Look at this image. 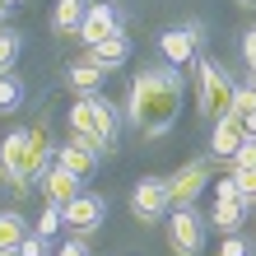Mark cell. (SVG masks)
<instances>
[{
    "instance_id": "5",
    "label": "cell",
    "mask_w": 256,
    "mask_h": 256,
    "mask_svg": "<svg viewBox=\"0 0 256 256\" xmlns=\"http://www.w3.org/2000/svg\"><path fill=\"white\" fill-rule=\"evenodd\" d=\"M168 242H172L177 256H200V247H205V224H200V214H196L191 205H177V214L168 219Z\"/></svg>"
},
{
    "instance_id": "22",
    "label": "cell",
    "mask_w": 256,
    "mask_h": 256,
    "mask_svg": "<svg viewBox=\"0 0 256 256\" xmlns=\"http://www.w3.org/2000/svg\"><path fill=\"white\" fill-rule=\"evenodd\" d=\"M233 163H238V168H256V135H247V140H242V149L233 154Z\"/></svg>"
},
{
    "instance_id": "20",
    "label": "cell",
    "mask_w": 256,
    "mask_h": 256,
    "mask_svg": "<svg viewBox=\"0 0 256 256\" xmlns=\"http://www.w3.org/2000/svg\"><path fill=\"white\" fill-rule=\"evenodd\" d=\"M14 56H19V33H10V28H0V74H10Z\"/></svg>"
},
{
    "instance_id": "21",
    "label": "cell",
    "mask_w": 256,
    "mask_h": 256,
    "mask_svg": "<svg viewBox=\"0 0 256 256\" xmlns=\"http://www.w3.org/2000/svg\"><path fill=\"white\" fill-rule=\"evenodd\" d=\"M61 224H66L61 205H52V200H47V210H42V219H38V233H42V238H52L56 228H61Z\"/></svg>"
},
{
    "instance_id": "30",
    "label": "cell",
    "mask_w": 256,
    "mask_h": 256,
    "mask_svg": "<svg viewBox=\"0 0 256 256\" xmlns=\"http://www.w3.org/2000/svg\"><path fill=\"white\" fill-rule=\"evenodd\" d=\"M238 5H256V0H238Z\"/></svg>"
},
{
    "instance_id": "9",
    "label": "cell",
    "mask_w": 256,
    "mask_h": 256,
    "mask_svg": "<svg viewBox=\"0 0 256 256\" xmlns=\"http://www.w3.org/2000/svg\"><path fill=\"white\" fill-rule=\"evenodd\" d=\"M80 38L88 42V47H98L102 38H116V10L108 5V0H98V5H88L84 24H80Z\"/></svg>"
},
{
    "instance_id": "27",
    "label": "cell",
    "mask_w": 256,
    "mask_h": 256,
    "mask_svg": "<svg viewBox=\"0 0 256 256\" xmlns=\"http://www.w3.org/2000/svg\"><path fill=\"white\" fill-rule=\"evenodd\" d=\"M242 56H247V66H256V28L242 38Z\"/></svg>"
},
{
    "instance_id": "18",
    "label": "cell",
    "mask_w": 256,
    "mask_h": 256,
    "mask_svg": "<svg viewBox=\"0 0 256 256\" xmlns=\"http://www.w3.org/2000/svg\"><path fill=\"white\" fill-rule=\"evenodd\" d=\"M102 66H94V61H80V66H70V88H80V94H94V88L102 84Z\"/></svg>"
},
{
    "instance_id": "6",
    "label": "cell",
    "mask_w": 256,
    "mask_h": 256,
    "mask_svg": "<svg viewBox=\"0 0 256 256\" xmlns=\"http://www.w3.org/2000/svg\"><path fill=\"white\" fill-rule=\"evenodd\" d=\"M168 205H172V200H168V182H163V177H140V182H135V191H130V210H135V219L154 224Z\"/></svg>"
},
{
    "instance_id": "3",
    "label": "cell",
    "mask_w": 256,
    "mask_h": 256,
    "mask_svg": "<svg viewBox=\"0 0 256 256\" xmlns=\"http://www.w3.org/2000/svg\"><path fill=\"white\" fill-rule=\"evenodd\" d=\"M70 130L80 140H88L98 154H112L116 149V112H112V102L98 98V94H84L80 102H70Z\"/></svg>"
},
{
    "instance_id": "1",
    "label": "cell",
    "mask_w": 256,
    "mask_h": 256,
    "mask_svg": "<svg viewBox=\"0 0 256 256\" xmlns=\"http://www.w3.org/2000/svg\"><path fill=\"white\" fill-rule=\"evenodd\" d=\"M182 112V74L177 70H144L130 88V122L144 135H163Z\"/></svg>"
},
{
    "instance_id": "24",
    "label": "cell",
    "mask_w": 256,
    "mask_h": 256,
    "mask_svg": "<svg viewBox=\"0 0 256 256\" xmlns=\"http://www.w3.org/2000/svg\"><path fill=\"white\" fill-rule=\"evenodd\" d=\"M19 256H47V238H42V233L24 238V242H19Z\"/></svg>"
},
{
    "instance_id": "13",
    "label": "cell",
    "mask_w": 256,
    "mask_h": 256,
    "mask_svg": "<svg viewBox=\"0 0 256 256\" xmlns=\"http://www.w3.org/2000/svg\"><path fill=\"white\" fill-rule=\"evenodd\" d=\"M42 191H47V200H52V205H70L74 196H80V177L56 163L52 172H42Z\"/></svg>"
},
{
    "instance_id": "26",
    "label": "cell",
    "mask_w": 256,
    "mask_h": 256,
    "mask_svg": "<svg viewBox=\"0 0 256 256\" xmlns=\"http://www.w3.org/2000/svg\"><path fill=\"white\" fill-rule=\"evenodd\" d=\"M228 196H242L238 191V177H224V182L214 186V200H228Z\"/></svg>"
},
{
    "instance_id": "17",
    "label": "cell",
    "mask_w": 256,
    "mask_h": 256,
    "mask_svg": "<svg viewBox=\"0 0 256 256\" xmlns=\"http://www.w3.org/2000/svg\"><path fill=\"white\" fill-rule=\"evenodd\" d=\"M24 238H28V228L19 214H0V256H14Z\"/></svg>"
},
{
    "instance_id": "31",
    "label": "cell",
    "mask_w": 256,
    "mask_h": 256,
    "mask_svg": "<svg viewBox=\"0 0 256 256\" xmlns=\"http://www.w3.org/2000/svg\"><path fill=\"white\" fill-rule=\"evenodd\" d=\"M252 88H256V70H252Z\"/></svg>"
},
{
    "instance_id": "25",
    "label": "cell",
    "mask_w": 256,
    "mask_h": 256,
    "mask_svg": "<svg viewBox=\"0 0 256 256\" xmlns=\"http://www.w3.org/2000/svg\"><path fill=\"white\" fill-rule=\"evenodd\" d=\"M247 252H252V247H247L238 233H228V238H224V247H219V256H247Z\"/></svg>"
},
{
    "instance_id": "29",
    "label": "cell",
    "mask_w": 256,
    "mask_h": 256,
    "mask_svg": "<svg viewBox=\"0 0 256 256\" xmlns=\"http://www.w3.org/2000/svg\"><path fill=\"white\" fill-rule=\"evenodd\" d=\"M5 10H10V0H0V24H5Z\"/></svg>"
},
{
    "instance_id": "7",
    "label": "cell",
    "mask_w": 256,
    "mask_h": 256,
    "mask_svg": "<svg viewBox=\"0 0 256 256\" xmlns=\"http://www.w3.org/2000/svg\"><path fill=\"white\" fill-rule=\"evenodd\" d=\"M210 186V168L205 163H186V168H177L168 177V200L172 205H196V196Z\"/></svg>"
},
{
    "instance_id": "28",
    "label": "cell",
    "mask_w": 256,
    "mask_h": 256,
    "mask_svg": "<svg viewBox=\"0 0 256 256\" xmlns=\"http://www.w3.org/2000/svg\"><path fill=\"white\" fill-rule=\"evenodd\" d=\"M61 256H88V252H84V242H66V247H61Z\"/></svg>"
},
{
    "instance_id": "11",
    "label": "cell",
    "mask_w": 256,
    "mask_h": 256,
    "mask_svg": "<svg viewBox=\"0 0 256 256\" xmlns=\"http://www.w3.org/2000/svg\"><path fill=\"white\" fill-rule=\"evenodd\" d=\"M158 52L168 66H191L196 61V28H168L158 38Z\"/></svg>"
},
{
    "instance_id": "16",
    "label": "cell",
    "mask_w": 256,
    "mask_h": 256,
    "mask_svg": "<svg viewBox=\"0 0 256 256\" xmlns=\"http://www.w3.org/2000/svg\"><path fill=\"white\" fill-rule=\"evenodd\" d=\"M247 210H252L247 196H228V200H214V224H219L224 233H238V228H242V219H247Z\"/></svg>"
},
{
    "instance_id": "8",
    "label": "cell",
    "mask_w": 256,
    "mask_h": 256,
    "mask_svg": "<svg viewBox=\"0 0 256 256\" xmlns=\"http://www.w3.org/2000/svg\"><path fill=\"white\" fill-rule=\"evenodd\" d=\"M61 214H66V224H70L74 233H94L98 224H102V214H108V205H102V196L80 191L70 205H61Z\"/></svg>"
},
{
    "instance_id": "10",
    "label": "cell",
    "mask_w": 256,
    "mask_h": 256,
    "mask_svg": "<svg viewBox=\"0 0 256 256\" xmlns=\"http://www.w3.org/2000/svg\"><path fill=\"white\" fill-rule=\"evenodd\" d=\"M56 163H61V168H70L80 182H88V177L98 172V149L88 144V140H80V135H74V140L61 149V158H56Z\"/></svg>"
},
{
    "instance_id": "4",
    "label": "cell",
    "mask_w": 256,
    "mask_h": 256,
    "mask_svg": "<svg viewBox=\"0 0 256 256\" xmlns=\"http://www.w3.org/2000/svg\"><path fill=\"white\" fill-rule=\"evenodd\" d=\"M196 80H200V112H205V116H214V122H219V116L233 112L238 84H233L214 61H200V74H196Z\"/></svg>"
},
{
    "instance_id": "15",
    "label": "cell",
    "mask_w": 256,
    "mask_h": 256,
    "mask_svg": "<svg viewBox=\"0 0 256 256\" xmlns=\"http://www.w3.org/2000/svg\"><path fill=\"white\" fill-rule=\"evenodd\" d=\"M126 56H130V42H126L122 33H116V38H102L98 47H88V61H94V66H102V70H116V66L126 61Z\"/></svg>"
},
{
    "instance_id": "23",
    "label": "cell",
    "mask_w": 256,
    "mask_h": 256,
    "mask_svg": "<svg viewBox=\"0 0 256 256\" xmlns=\"http://www.w3.org/2000/svg\"><path fill=\"white\" fill-rule=\"evenodd\" d=\"M238 191L256 205V168H238Z\"/></svg>"
},
{
    "instance_id": "12",
    "label": "cell",
    "mask_w": 256,
    "mask_h": 256,
    "mask_svg": "<svg viewBox=\"0 0 256 256\" xmlns=\"http://www.w3.org/2000/svg\"><path fill=\"white\" fill-rule=\"evenodd\" d=\"M242 140H247L242 122H238V116H219V122H214V135H210V149H214L219 158H233L238 149H242Z\"/></svg>"
},
{
    "instance_id": "2",
    "label": "cell",
    "mask_w": 256,
    "mask_h": 256,
    "mask_svg": "<svg viewBox=\"0 0 256 256\" xmlns=\"http://www.w3.org/2000/svg\"><path fill=\"white\" fill-rule=\"evenodd\" d=\"M47 168V126H33V130H14L0 140V177L10 186L28 191Z\"/></svg>"
},
{
    "instance_id": "14",
    "label": "cell",
    "mask_w": 256,
    "mask_h": 256,
    "mask_svg": "<svg viewBox=\"0 0 256 256\" xmlns=\"http://www.w3.org/2000/svg\"><path fill=\"white\" fill-rule=\"evenodd\" d=\"M84 14H88V0H56L52 28H56V33H61V38H70V33H80Z\"/></svg>"
},
{
    "instance_id": "19",
    "label": "cell",
    "mask_w": 256,
    "mask_h": 256,
    "mask_svg": "<svg viewBox=\"0 0 256 256\" xmlns=\"http://www.w3.org/2000/svg\"><path fill=\"white\" fill-rule=\"evenodd\" d=\"M24 102V84L14 74H0V112H14Z\"/></svg>"
}]
</instances>
